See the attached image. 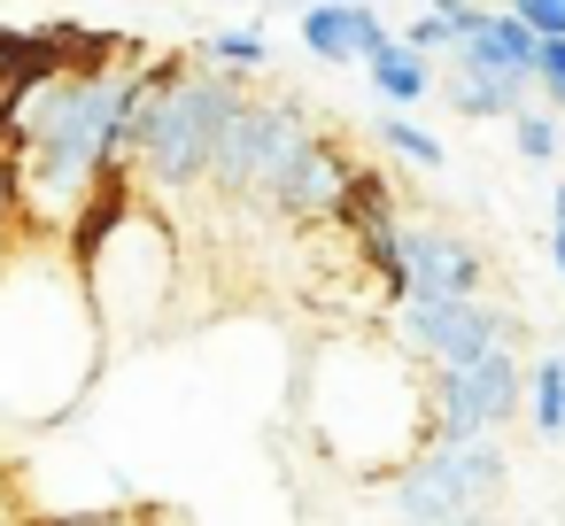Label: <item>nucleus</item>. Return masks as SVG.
<instances>
[{"label":"nucleus","mask_w":565,"mask_h":526,"mask_svg":"<svg viewBox=\"0 0 565 526\" xmlns=\"http://www.w3.org/2000/svg\"><path fill=\"white\" fill-rule=\"evenodd\" d=\"M102 348L109 333L86 302V271L32 233L24 256L0 264V426H63L86 402Z\"/></svg>","instance_id":"nucleus-1"},{"label":"nucleus","mask_w":565,"mask_h":526,"mask_svg":"<svg viewBox=\"0 0 565 526\" xmlns=\"http://www.w3.org/2000/svg\"><path fill=\"white\" fill-rule=\"evenodd\" d=\"M426 364L372 341V333H333L302 364V426L341 472L395 480L426 449Z\"/></svg>","instance_id":"nucleus-2"},{"label":"nucleus","mask_w":565,"mask_h":526,"mask_svg":"<svg viewBox=\"0 0 565 526\" xmlns=\"http://www.w3.org/2000/svg\"><path fill=\"white\" fill-rule=\"evenodd\" d=\"M356 155L341 140H326L287 94H248L217 140V163H210V186L241 210H271L287 225H326L341 210V186H349Z\"/></svg>","instance_id":"nucleus-3"},{"label":"nucleus","mask_w":565,"mask_h":526,"mask_svg":"<svg viewBox=\"0 0 565 526\" xmlns=\"http://www.w3.org/2000/svg\"><path fill=\"white\" fill-rule=\"evenodd\" d=\"M248 101L241 78L225 71H202V63H163L156 94L140 101L132 117V186L140 202H179L194 186H210V163H217V140L233 125V109Z\"/></svg>","instance_id":"nucleus-4"},{"label":"nucleus","mask_w":565,"mask_h":526,"mask_svg":"<svg viewBox=\"0 0 565 526\" xmlns=\"http://www.w3.org/2000/svg\"><path fill=\"white\" fill-rule=\"evenodd\" d=\"M86 271V302L102 318V333L117 341L125 333H148L163 310H171V287H179V248H171V225L156 217V202H132L86 256H71Z\"/></svg>","instance_id":"nucleus-5"},{"label":"nucleus","mask_w":565,"mask_h":526,"mask_svg":"<svg viewBox=\"0 0 565 526\" xmlns=\"http://www.w3.org/2000/svg\"><path fill=\"white\" fill-rule=\"evenodd\" d=\"M503 480H511L503 441H472V449L426 441V449L387 480V511H395V526H488Z\"/></svg>","instance_id":"nucleus-6"},{"label":"nucleus","mask_w":565,"mask_h":526,"mask_svg":"<svg viewBox=\"0 0 565 526\" xmlns=\"http://www.w3.org/2000/svg\"><path fill=\"white\" fill-rule=\"evenodd\" d=\"M426 441L441 449H472V441H495L519 410H526V364L519 348H488L472 364H441L426 372Z\"/></svg>","instance_id":"nucleus-7"},{"label":"nucleus","mask_w":565,"mask_h":526,"mask_svg":"<svg viewBox=\"0 0 565 526\" xmlns=\"http://www.w3.org/2000/svg\"><path fill=\"white\" fill-rule=\"evenodd\" d=\"M511 341H519V325H511L488 294H472V302H395V348L418 356L426 372L472 364V356L511 348Z\"/></svg>","instance_id":"nucleus-8"},{"label":"nucleus","mask_w":565,"mask_h":526,"mask_svg":"<svg viewBox=\"0 0 565 526\" xmlns=\"http://www.w3.org/2000/svg\"><path fill=\"white\" fill-rule=\"evenodd\" d=\"M488 287V256L434 225V217H403V256H395V302H472Z\"/></svg>","instance_id":"nucleus-9"},{"label":"nucleus","mask_w":565,"mask_h":526,"mask_svg":"<svg viewBox=\"0 0 565 526\" xmlns=\"http://www.w3.org/2000/svg\"><path fill=\"white\" fill-rule=\"evenodd\" d=\"M449 63H457V71H480V78H503V86H534L542 40H534L511 9H480V24L465 32V47H457Z\"/></svg>","instance_id":"nucleus-10"},{"label":"nucleus","mask_w":565,"mask_h":526,"mask_svg":"<svg viewBox=\"0 0 565 526\" xmlns=\"http://www.w3.org/2000/svg\"><path fill=\"white\" fill-rule=\"evenodd\" d=\"M395 32H387V17L380 9H356V0H318V9H302V47H310V63H372L380 47H387Z\"/></svg>","instance_id":"nucleus-11"},{"label":"nucleus","mask_w":565,"mask_h":526,"mask_svg":"<svg viewBox=\"0 0 565 526\" xmlns=\"http://www.w3.org/2000/svg\"><path fill=\"white\" fill-rule=\"evenodd\" d=\"M480 9H488V0H426V9H418L395 40H403V47H418L426 63H449V55L465 47V32L480 24Z\"/></svg>","instance_id":"nucleus-12"},{"label":"nucleus","mask_w":565,"mask_h":526,"mask_svg":"<svg viewBox=\"0 0 565 526\" xmlns=\"http://www.w3.org/2000/svg\"><path fill=\"white\" fill-rule=\"evenodd\" d=\"M441 94H449V109H457V117H472V125H511L519 109H534V86H503V78L457 71V63H449Z\"/></svg>","instance_id":"nucleus-13"},{"label":"nucleus","mask_w":565,"mask_h":526,"mask_svg":"<svg viewBox=\"0 0 565 526\" xmlns=\"http://www.w3.org/2000/svg\"><path fill=\"white\" fill-rule=\"evenodd\" d=\"M364 71H372V94H380L387 109H418V101L434 94V63H426L418 47H403V40H387Z\"/></svg>","instance_id":"nucleus-14"},{"label":"nucleus","mask_w":565,"mask_h":526,"mask_svg":"<svg viewBox=\"0 0 565 526\" xmlns=\"http://www.w3.org/2000/svg\"><path fill=\"white\" fill-rule=\"evenodd\" d=\"M526 418L542 441H565V348L526 364Z\"/></svg>","instance_id":"nucleus-15"},{"label":"nucleus","mask_w":565,"mask_h":526,"mask_svg":"<svg viewBox=\"0 0 565 526\" xmlns=\"http://www.w3.org/2000/svg\"><path fill=\"white\" fill-rule=\"evenodd\" d=\"M372 140H380V148H387V155H403V163H411V171H441V163H449V148H441V140H434V132H426V125H411V117H403V109H387V117H380V125H372Z\"/></svg>","instance_id":"nucleus-16"},{"label":"nucleus","mask_w":565,"mask_h":526,"mask_svg":"<svg viewBox=\"0 0 565 526\" xmlns=\"http://www.w3.org/2000/svg\"><path fill=\"white\" fill-rule=\"evenodd\" d=\"M210 55H217L225 78H256V71L271 63V40H264L256 24H233V32H210Z\"/></svg>","instance_id":"nucleus-17"},{"label":"nucleus","mask_w":565,"mask_h":526,"mask_svg":"<svg viewBox=\"0 0 565 526\" xmlns=\"http://www.w3.org/2000/svg\"><path fill=\"white\" fill-rule=\"evenodd\" d=\"M511 148H519L526 163H557V117H550V109H519V117H511Z\"/></svg>","instance_id":"nucleus-18"},{"label":"nucleus","mask_w":565,"mask_h":526,"mask_svg":"<svg viewBox=\"0 0 565 526\" xmlns=\"http://www.w3.org/2000/svg\"><path fill=\"white\" fill-rule=\"evenodd\" d=\"M534 94L550 101V117H565V40H542V63H534Z\"/></svg>","instance_id":"nucleus-19"},{"label":"nucleus","mask_w":565,"mask_h":526,"mask_svg":"<svg viewBox=\"0 0 565 526\" xmlns=\"http://www.w3.org/2000/svg\"><path fill=\"white\" fill-rule=\"evenodd\" d=\"M534 40H565V0H503Z\"/></svg>","instance_id":"nucleus-20"},{"label":"nucleus","mask_w":565,"mask_h":526,"mask_svg":"<svg viewBox=\"0 0 565 526\" xmlns=\"http://www.w3.org/2000/svg\"><path fill=\"white\" fill-rule=\"evenodd\" d=\"M9 225H24V217H17V171L0 155V240H9Z\"/></svg>","instance_id":"nucleus-21"},{"label":"nucleus","mask_w":565,"mask_h":526,"mask_svg":"<svg viewBox=\"0 0 565 526\" xmlns=\"http://www.w3.org/2000/svg\"><path fill=\"white\" fill-rule=\"evenodd\" d=\"M40 526H148V518H117V511H71V518H40Z\"/></svg>","instance_id":"nucleus-22"},{"label":"nucleus","mask_w":565,"mask_h":526,"mask_svg":"<svg viewBox=\"0 0 565 526\" xmlns=\"http://www.w3.org/2000/svg\"><path fill=\"white\" fill-rule=\"evenodd\" d=\"M550 264H557V279H565V225H550Z\"/></svg>","instance_id":"nucleus-23"},{"label":"nucleus","mask_w":565,"mask_h":526,"mask_svg":"<svg viewBox=\"0 0 565 526\" xmlns=\"http://www.w3.org/2000/svg\"><path fill=\"white\" fill-rule=\"evenodd\" d=\"M550 225H565V179L550 186Z\"/></svg>","instance_id":"nucleus-24"},{"label":"nucleus","mask_w":565,"mask_h":526,"mask_svg":"<svg viewBox=\"0 0 565 526\" xmlns=\"http://www.w3.org/2000/svg\"><path fill=\"white\" fill-rule=\"evenodd\" d=\"M271 9H310V0H271Z\"/></svg>","instance_id":"nucleus-25"},{"label":"nucleus","mask_w":565,"mask_h":526,"mask_svg":"<svg viewBox=\"0 0 565 526\" xmlns=\"http://www.w3.org/2000/svg\"><path fill=\"white\" fill-rule=\"evenodd\" d=\"M356 9H380V0H356Z\"/></svg>","instance_id":"nucleus-26"},{"label":"nucleus","mask_w":565,"mask_h":526,"mask_svg":"<svg viewBox=\"0 0 565 526\" xmlns=\"http://www.w3.org/2000/svg\"><path fill=\"white\" fill-rule=\"evenodd\" d=\"M0 264H9V240H0Z\"/></svg>","instance_id":"nucleus-27"}]
</instances>
